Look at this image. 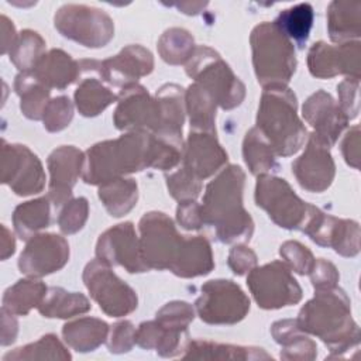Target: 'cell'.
Here are the masks:
<instances>
[{"label": "cell", "instance_id": "f35d334b", "mask_svg": "<svg viewBox=\"0 0 361 361\" xmlns=\"http://www.w3.org/2000/svg\"><path fill=\"white\" fill-rule=\"evenodd\" d=\"M274 24L299 48H303L313 25V8L307 3H299L281 11Z\"/></svg>", "mask_w": 361, "mask_h": 361}, {"label": "cell", "instance_id": "11a10c76", "mask_svg": "<svg viewBox=\"0 0 361 361\" xmlns=\"http://www.w3.org/2000/svg\"><path fill=\"white\" fill-rule=\"evenodd\" d=\"M18 331V323L14 313L7 309H1V345H8L16 340Z\"/></svg>", "mask_w": 361, "mask_h": 361}, {"label": "cell", "instance_id": "7dc6e473", "mask_svg": "<svg viewBox=\"0 0 361 361\" xmlns=\"http://www.w3.org/2000/svg\"><path fill=\"white\" fill-rule=\"evenodd\" d=\"M279 254L286 265L300 275L310 274L316 261L310 250L298 241H285L281 245Z\"/></svg>", "mask_w": 361, "mask_h": 361}, {"label": "cell", "instance_id": "bcb514c9", "mask_svg": "<svg viewBox=\"0 0 361 361\" xmlns=\"http://www.w3.org/2000/svg\"><path fill=\"white\" fill-rule=\"evenodd\" d=\"M73 117V106L66 96H58L45 107L42 121L49 133H56L69 126Z\"/></svg>", "mask_w": 361, "mask_h": 361}, {"label": "cell", "instance_id": "44dd1931", "mask_svg": "<svg viewBox=\"0 0 361 361\" xmlns=\"http://www.w3.org/2000/svg\"><path fill=\"white\" fill-rule=\"evenodd\" d=\"M154 69L152 54L141 45H127L117 54L104 61H97L100 76L113 87L137 83V80Z\"/></svg>", "mask_w": 361, "mask_h": 361}, {"label": "cell", "instance_id": "484cf974", "mask_svg": "<svg viewBox=\"0 0 361 361\" xmlns=\"http://www.w3.org/2000/svg\"><path fill=\"white\" fill-rule=\"evenodd\" d=\"M31 73L48 89H65L80 76L79 61L62 49H51L37 62Z\"/></svg>", "mask_w": 361, "mask_h": 361}, {"label": "cell", "instance_id": "7c38bea8", "mask_svg": "<svg viewBox=\"0 0 361 361\" xmlns=\"http://www.w3.org/2000/svg\"><path fill=\"white\" fill-rule=\"evenodd\" d=\"M83 282L90 296L107 316L121 317L137 309L135 290L123 282L103 261L96 258L85 267Z\"/></svg>", "mask_w": 361, "mask_h": 361}, {"label": "cell", "instance_id": "277c9868", "mask_svg": "<svg viewBox=\"0 0 361 361\" xmlns=\"http://www.w3.org/2000/svg\"><path fill=\"white\" fill-rule=\"evenodd\" d=\"M296 323L302 331L322 338L333 353L360 343V329L351 317L350 299L337 286L316 289L314 298L300 309Z\"/></svg>", "mask_w": 361, "mask_h": 361}, {"label": "cell", "instance_id": "7bdbcfd3", "mask_svg": "<svg viewBox=\"0 0 361 361\" xmlns=\"http://www.w3.org/2000/svg\"><path fill=\"white\" fill-rule=\"evenodd\" d=\"M193 317H195V310L189 303L175 300L162 306L157 312L155 320L168 330L186 333L188 326L190 324Z\"/></svg>", "mask_w": 361, "mask_h": 361}, {"label": "cell", "instance_id": "60d3db41", "mask_svg": "<svg viewBox=\"0 0 361 361\" xmlns=\"http://www.w3.org/2000/svg\"><path fill=\"white\" fill-rule=\"evenodd\" d=\"M45 51L44 38L32 31L24 30L18 34L13 48L10 49V61L21 71L31 72Z\"/></svg>", "mask_w": 361, "mask_h": 361}, {"label": "cell", "instance_id": "ac0fdd59", "mask_svg": "<svg viewBox=\"0 0 361 361\" xmlns=\"http://www.w3.org/2000/svg\"><path fill=\"white\" fill-rule=\"evenodd\" d=\"M68 259V241L58 234L42 233L27 240L18 259V268L30 278H41L63 268Z\"/></svg>", "mask_w": 361, "mask_h": 361}, {"label": "cell", "instance_id": "b9f144b4", "mask_svg": "<svg viewBox=\"0 0 361 361\" xmlns=\"http://www.w3.org/2000/svg\"><path fill=\"white\" fill-rule=\"evenodd\" d=\"M4 360H71V354L56 336L47 334L35 343L6 354Z\"/></svg>", "mask_w": 361, "mask_h": 361}, {"label": "cell", "instance_id": "816d5d0a", "mask_svg": "<svg viewBox=\"0 0 361 361\" xmlns=\"http://www.w3.org/2000/svg\"><path fill=\"white\" fill-rule=\"evenodd\" d=\"M228 267L235 275H244L257 267V255L243 244L234 245L228 254Z\"/></svg>", "mask_w": 361, "mask_h": 361}, {"label": "cell", "instance_id": "9c48e42d", "mask_svg": "<svg viewBox=\"0 0 361 361\" xmlns=\"http://www.w3.org/2000/svg\"><path fill=\"white\" fill-rule=\"evenodd\" d=\"M247 285L262 309H281L302 299V288L290 274V268L282 261L252 268L248 272Z\"/></svg>", "mask_w": 361, "mask_h": 361}, {"label": "cell", "instance_id": "d4e9b609", "mask_svg": "<svg viewBox=\"0 0 361 361\" xmlns=\"http://www.w3.org/2000/svg\"><path fill=\"white\" fill-rule=\"evenodd\" d=\"M155 97L158 100L161 114L159 130L155 135L183 142L182 127L186 113L183 89L175 83H166L157 90Z\"/></svg>", "mask_w": 361, "mask_h": 361}, {"label": "cell", "instance_id": "ab89813d", "mask_svg": "<svg viewBox=\"0 0 361 361\" xmlns=\"http://www.w3.org/2000/svg\"><path fill=\"white\" fill-rule=\"evenodd\" d=\"M195 41L189 31L183 28L166 30L158 41V52L161 58L171 65L186 63L195 52Z\"/></svg>", "mask_w": 361, "mask_h": 361}, {"label": "cell", "instance_id": "681fc988", "mask_svg": "<svg viewBox=\"0 0 361 361\" xmlns=\"http://www.w3.org/2000/svg\"><path fill=\"white\" fill-rule=\"evenodd\" d=\"M134 343H135V327L133 326L131 322L123 320V322H117L113 326L109 341H107V347L111 353L120 354V353L130 351Z\"/></svg>", "mask_w": 361, "mask_h": 361}, {"label": "cell", "instance_id": "680465c9", "mask_svg": "<svg viewBox=\"0 0 361 361\" xmlns=\"http://www.w3.org/2000/svg\"><path fill=\"white\" fill-rule=\"evenodd\" d=\"M176 6L182 13L185 14H197L202 8H204L207 6V3H190V1H185V3H176L173 4Z\"/></svg>", "mask_w": 361, "mask_h": 361}, {"label": "cell", "instance_id": "836d02e7", "mask_svg": "<svg viewBox=\"0 0 361 361\" xmlns=\"http://www.w3.org/2000/svg\"><path fill=\"white\" fill-rule=\"evenodd\" d=\"M92 307L87 298L78 292H68L62 288H49L45 298L38 306V312L44 317L68 319L89 312Z\"/></svg>", "mask_w": 361, "mask_h": 361}, {"label": "cell", "instance_id": "e0dca14e", "mask_svg": "<svg viewBox=\"0 0 361 361\" xmlns=\"http://www.w3.org/2000/svg\"><path fill=\"white\" fill-rule=\"evenodd\" d=\"M310 73L319 79H329L337 75H347L360 79L361 44L358 39L331 47L323 41L312 45L307 54Z\"/></svg>", "mask_w": 361, "mask_h": 361}, {"label": "cell", "instance_id": "83f0119b", "mask_svg": "<svg viewBox=\"0 0 361 361\" xmlns=\"http://www.w3.org/2000/svg\"><path fill=\"white\" fill-rule=\"evenodd\" d=\"M185 360H271L262 348L233 344H220L209 340H192L186 345Z\"/></svg>", "mask_w": 361, "mask_h": 361}, {"label": "cell", "instance_id": "c3c4849f", "mask_svg": "<svg viewBox=\"0 0 361 361\" xmlns=\"http://www.w3.org/2000/svg\"><path fill=\"white\" fill-rule=\"evenodd\" d=\"M358 87H360V79H353V78L344 79L337 86L338 106L343 110V113L347 116L348 120L357 117L358 111H360Z\"/></svg>", "mask_w": 361, "mask_h": 361}, {"label": "cell", "instance_id": "e575fe53", "mask_svg": "<svg viewBox=\"0 0 361 361\" xmlns=\"http://www.w3.org/2000/svg\"><path fill=\"white\" fill-rule=\"evenodd\" d=\"M16 93L20 96V109L31 120H41L49 103V89L44 86L31 72H21L14 80Z\"/></svg>", "mask_w": 361, "mask_h": 361}, {"label": "cell", "instance_id": "d6986e66", "mask_svg": "<svg viewBox=\"0 0 361 361\" xmlns=\"http://www.w3.org/2000/svg\"><path fill=\"white\" fill-rule=\"evenodd\" d=\"M334 161L327 145L314 133L309 137L303 154L292 164L299 185L309 192H324L334 179Z\"/></svg>", "mask_w": 361, "mask_h": 361}, {"label": "cell", "instance_id": "9a60e30c", "mask_svg": "<svg viewBox=\"0 0 361 361\" xmlns=\"http://www.w3.org/2000/svg\"><path fill=\"white\" fill-rule=\"evenodd\" d=\"M118 103L113 121L118 130L147 131L155 134L159 130L161 114L157 97L138 83L124 86L118 92Z\"/></svg>", "mask_w": 361, "mask_h": 361}, {"label": "cell", "instance_id": "5b68a950", "mask_svg": "<svg viewBox=\"0 0 361 361\" xmlns=\"http://www.w3.org/2000/svg\"><path fill=\"white\" fill-rule=\"evenodd\" d=\"M296 109V96L288 86L264 87L255 127L271 144L276 157H289L305 144L307 131Z\"/></svg>", "mask_w": 361, "mask_h": 361}, {"label": "cell", "instance_id": "5bb4252c", "mask_svg": "<svg viewBox=\"0 0 361 361\" xmlns=\"http://www.w3.org/2000/svg\"><path fill=\"white\" fill-rule=\"evenodd\" d=\"M300 230L316 244L331 247L343 257H354L360 251L358 223L329 216L313 204H309V212Z\"/></svg>", "mask_w": 361, "mask_h": 361}, {"label": "cell", "instance_id": "74e56055", "mask_svg": "<svg viewBox=\"0 0 361 361\" xmlns=\"http://www.w3.org/2000/svg\"><path fill=\"white\" fill-rule=\"evenodd\" d=\"M47 286L41 281L20 279L3 295V307L20 316H25L32 307H38L47 295Z\"/></svg>", "mask_w": 361, "mask_h": 361}, {"label": "cell", "instance_id": "ffe728a7", "mask_svg": "<svg viewBox=\"0 0 361 361\" xmlns=\"http://www.w3.org/2000/svg\"><path fill=\"white\" fill-rule=\"evenodd\" d=\"M85 154L72 145H62L51 152L48 157L49 188L48 197L54 209H61L69 202L72 188L83 172Z\"/></svg>", "mask_w": 361, "mask_h": 361}, {"label": "cell", "instance_id": "f6af8a7d", "mask_svg": "<svg viewBox=\"0 0 361 361\" xmlns=\"http://www.w3.org/2000/svg\"><path fill=\"white\" fill-rule=\"evenodd\" d=\"M87 214V200L85 197L72 199L62 206L58 216V226L63 234H75L85 226Z\"/></svg>", "mask_w": 361, "mask_h": 361}, {"label": "cell", "instance_id": "2e32d148", "mask_svg": "<svg viewBox=\"0 0 361 361\" xmlns=\"http://www.w3.org/2000/svg\"><path fill=\"white\" fill-rule=\"evenodd\" d=\"M96 257L110 267H123L130 274L149 269L141 254L140 238L130 221L120 223L100 234L96 244Z\"/></svg>", "mask_w": 361, "mask_h": 361}, {"label": "cell", "instance_id": "f1b7e54d", "mask_svg": "<svg viewBox=\"0 0 361 361\" xmlns=\"http://www.w3.org/2000/svg\"><path fill=\"white\" fill-rule=\"evenodd\" d=\"M327 30L333 42H348L361 35V3L331 1L327 8Z\"/></svg>", "mask_w": 361, "mask_h": 361}, {"label": "cell", "instance_id": "4316f807", "mask_svg": "<svg viewBox=\"0 0 361 361\" xmlns=\"http://www.w3.org/2000/svg\"><path fill=\"white\" fill-rule=\"evenodd\" d=\"M189 334L162 327L157 320L141 323L135 330V343L147 350H155L162 357H176L186 351Z\"/></svg>", "mask_w": 361, "mask_h": 361}, {"label": "cell", "instance_id": "ba28073f", "mask_svg": "<svg viewBox=\"0 0 361 361\" xmlns=\"http://www.w3.org/2000/svg\"><path fill=\"white\" fill-rule=\"evenodd\" d=\"M54 24L63 37L87 48L104 47L114 35L110 16L86 4L62 6L54 17Z\"/></svg>", "mask_w": 361, "mask_h": 361}, {"label": "cell", "instance_id": "6f0895ef", "mask_svg": "<svg viewBox=\"0 0 361 361\" xmlns=\"http://www.w3.org/2000/svg\"><path fill=\"white\" fill-rule=\"evenodd\" d=\"M16 248V241L13 234L8 231L6 226H1V243H0V251H1V259H7Z\"/></svg>", "mask_w": 361, "mask_h": 361}, {"label": "cell", "instance_id": "4fadbf2b", "mask_svg": "<svg viewBox=\"0 0 361 361\" xmlns=\"http://www.w3.org/2000/svg\"><path fill=\"white\" fill-rule=\"evenodd\" d=\"M1 182L18 196L39 193L45 173L38 157L25 145L1 141Z\"/></svg>", "mask_w": 361, "mask_h": 361}, {"label": "cell", "instance_id": "8fae6325", "mask_svg": "<svg viewBox=\"0 0 361 361\" xmlns=\"http://www.w3.org/2000/svg\"><path fill=\"white\" fill-rule=\"evenodd\" d=\"M195 307L207 324H234L248 313L250 299L233 281L214 279L202 285V295Z\"/></svg>", "mask_w": 361, "mask_h": 361}, {"label": "cell", "instance_id": "7a4b0ae2", "mask_svg": "<svg viewBox=\"0 0 361 361\" xmlns=\"http://www.w3.org/2000/svg\"><path fill=\"white\" fill-rule=\"evenodd\" d=\"M245 173L237 165L226 166L207 186L203 196V223L212 226L221 243L248 241L254 221L243 204Z\"/></svg>", "mask_w": 361, "mask_h": 361}, {"label": "cell", "instance_id": "8d00e7d4", "mask_svg": "<svg viewBox=\"0 0 361 361\" xmlns=\"http://www.w3.org/2000/svg\"><path fill=\"white\" fill-rule=\"evenodd\" d=\"M244 161L254 175H264L276 169V154L262 133L252 127L247 131L243 142Z\"/></svg>", "mask_w": 361, "mask_h": 361}, {"label": "cell", "instance_id": "6da1fadb", "mask_svg": "<svg viewBox=\"0 0 361 361\" xmlns=\"http://www.w3.org/2000/svg\"><path fill=\"white\" fill-rule=\"evenodd\" d=\"M138 226L141 254L149 269H169L176 276L195 278L214 268L210 243L203 235L179 234L165 213H145Z\"/></svg>", "mask_w": 361, "mask_h": 361}, {"label": "cell", "instance_id": "603a6c76", "mask_svg": "<svg viewBox=\"0 0 361 361\" xmlns=\"http://www.w3.org/2000/svg\"><path fill=\"white\" fill-rule=\"evenodd\" d=\"M302 113L305 120L314 128V134L330 147L337 141L348 123L338 103L324 90H317L309 96L302 107Z\"/></svg>", "mask_w": 361, "mask_h": 361}, {"label": "cell", "instance_id": "d6a6232c", "mask_svg": "<svg viewBox=\"0 0 361 361\" xmlns=\"http://www.w3.org/2000/svg\"><path fill=\"white\" fill-rule=\"evenodd\" d=\"M52 202L48 196L18 204L13 213L14 230L23 240H30L51 223Z\"/></svg>", "mask_w": 361, "mask_h": 361}, {"label": "cell", "instance_id": "30bf717a", "mask_svg": "<svg viewBox=\"0 0 361 361\" xmlns=\"http://www.w3.org/2000/svg\"><path fill=\"white\" fill-rule=\"evenodd\" d=\"M255 202L275 224L288 230H300L309 210V203L303 202L285 179L268 173L258 176Z\"/></svg>", "mask_w": 361, "mask_h": 361}, {"label": "cell", "instance_id": "cb8c5ba5", "mask_svg": "<svg viewBox=\"0 0 361 361\" xmlns=\"http://www.w3.org/2000/svg\"><path fill=\"white\" fill-rule=\"evenodd\" d=\"M80 76L75 90V104L79 113L85 117H93L102 113L107 106L118 99L109 83L100 76L97 71V61H79Z\"/></svg>", "mask_w": 361, "mask_h": 361}, {"label": "cell", "instance_id": "52a82bcc", "mask_svg": "<svg viewBox=\"0 0 361 361\" xmlns=\"http://www.w3.org/2000/svg\"><path fill=\"white\" fill-rule=\"evenodd\" d=\"M186 73L209 90L216 103L224 110H231L244 100V83L221 56L206 45L195 48V52L186 62Z\"/></svg>", "mask_w": 361, "mask_h": 361}, {"label": "cell", "instance_id": "d590c367", "mask_svg": "<svg viewBox=\"0 0 361 361\" xmlns=\"http://www.w3.org/2000/svg\"><path fill=\"white\" fill-rule=\"evenodd\" d=\"M99 199L113 217L127 214L138 199V188L134 179L118 178L100 185Z\"/></svg>", "mask_w": 361, "mask_h": 361}, {"label": "cell", "instance_id": "ee69618b", "mask_svg": "<svg viewBox=\"0 0 361 361\" xmlns=\"http://www.w3.org/2000/svg\"><path fill=\"white\" fill-rule=\"evenodd\" d=\"M166 186L173 199L178 202L195 200L202 190V180L180 166L166 175Z\"/></svg>", "mask_w": 361, "mask_h": 361}, {"label": "cell", "instance_id": "3957f363", "mask_svg": "<svg viewBox=\"0 0 361 361\" xmlns=\"http://www.w3.org/2000/svg\"><path fill=\"white\" fill-rule=\"evenodd\" d=\"M152 165L154 135L147 131H128L86 151L82 179L90 185H103Z\"/></svg>", "mask_w": 361, "mask_h": 361}, {"label": "cell", "instance_id": "9f6ffc18", "mask_svg": "<svg viewBox=\"0 0 361 361\" xmlns=\"http://www.w3.org/2000/svg\"><path fill=\"white\" fill-rule=\"evenodd\" d=\"M17 37L18 34H16V28L13 23L6 16H1V52L3 54L10 52Z\"/></svg>", "mask_w": 361, "mask_h": 361}, {"label": "cell", "instance_id": "f907efd6", "mask_svg": "<svg viewBox=\"0 0 361 361\" xmlns=\"http://www.w3.org/2000/svg\"><path fill=\"white\" fill-rule=\"evenodd\" d=\"M309 275L314 289L333 288L338 282V272L336 267L323 258H319L314 261L313 269L310 271Z\"/></svg>", "mask_w": 361, "mask_h": 361}, {"label": "cell", "instance_id": "7402d4cb", "mask_svg": "<svg viewBox=\"0 0 361 361\" xmlns=\"http://www.w3.org/2000/svg\"><path fill=\"white\" fill-rule=\"evenodd\" d=\"M182 159V166L202 180L227 164V152L219 144L214 133L190 130Z\"/></svg>", "mask_w": 361, "mask_h": 361}, {"label": "cell", "instance_id": "8992f818", "mask_svg": "<svg viewBox=\"0 0 361 361\" xmlns=\"http://www.w3.org/2000/svg\"><path fill=\"white\" fill-rule=\"evenodd\" d=\"M252 65L258 83L268 86H286L296 71V55L292 41L274 24H258L250 37Z\"/></svg>", "mask_w": 361, "mask_h": 361}, {"label": "cell", "instance_id": "4dcf8cb0", "mask_svg": "<svg viewBox=\"0 0 361 361\" xmlns=\"http://www.w3.org/2000/svg\"><path fill=\"white\" fill-rule=\"evenodd\" d=\"M216 100L199 83H192L185 92V107L189 114L190 130L216 134Z\"/></svg>", "mask_w": 361, "mask_h": 361}, {"label": "cell", "instance_id": "f546056e", "mask_svg": "<svg viewBox=\"0 0 361 361\" xmlns=\"http://www.w3.org/2000/svg\"><path fill=\"white\" fill-rule=\"evenodd\" d=\"M271 333L282 345L283 360H313L317 354L316 343L303 334L296 320H279L272 324Z\"/></svg>", "mask_w": 361, "mask_h": 361}, {"label": "cell", "instance_id": "db71d44e", "mask_svg": "<svg viewBox=\"0 0 361 361\" xmlns=\"http://www.w3.org/2000/svg\"><path fill=\"white\" fill-rule=\"evenodd\" d=\"M341 152L345 162L358 169L360 166V127H353L344 137L341 142Z\"/></svg>", "mask_w": 361, "mask_h": 361}, {"label": "cell", "instance_id": "1f68e13d", "mask_svg": "<svg viewBox=\"0 0 361 361\" xmlns=\"http://www.w3.org/2000/svg\"><path fill=\"white\" fill-rule=\"evenodd\" d=\"M62 334L69 347L80 353H87L96 350L106 341L109 326L100 319L82 317L66 323L62 329Z\"/></svg>", "mask_w": 361, "mask_h": 361}, {"label": "cell", "instance_id": "f5cc1de1", "mask_svg": "<svg viewBox=\"0 0 361 361\" xmlns=\"http://www.w3.org/2000/svg\"><path fill=\"white\" fill-rule=\"evenodd\" d=\"M176 220L186 230H199L204 224L202 206L195 200L179 202L176 209Z\"/></svg>", "mask_w": 361, "mask_h": 361}]
</instances>
